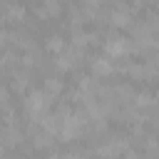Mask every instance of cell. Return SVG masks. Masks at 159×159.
<instances>
[{"label": "cell", "mask_w": 159, "mask_h": 159, "mask_svg": "<svg viewBox=\"0 0 159 159\" xmlns=\"http://www.w3.org/2000/svg\"><path fill=\"white\" fill-rule=\"evenodd\" d=\"M47 107H50V97L45 94V89H32L25 97V112L32 119H42L47 114Z\"/></svg>", "instance_id": "6da1fadb"}, {"label": "cell", "mask_w": 159, "mask_h": 159, "mask_svg": "<svg viewBox=\"0 0 159 159\" xmlns=\"http://www.w3.org/2000/svg\"><path fill=\"white\" fill-rule=\"evenodd\" d=\"M84 122H87V114H84V112H70V114L65 117V122H62L60 137L67 139V142H70V139H77V137L82 134Z\"/></svg>", "instance_id": "7a4b0ae2"}, {"label": "cell", "mask_w": 159, "mask_h": 159, "mask_svg": "<svg viewBox=\"0 0 159 159\" xmlns=\"http://www.w3.org/2000/svg\"><path fill=\"white\" fill-rule=\"evenodd\" d=\"M129 47H132V42H129V37H124V35H109L107 40H104V55L107 57H122V55H127L129 52Z\"/></svg>", "instance_id": "3957f363"}, {"label": "cell", "mask_w": 159, "mask_h": 159, "mask_svg": "<svg viewBox=\"0 0 159 159\" xmlns=\"http://www.w3.org/2000/svg\"><path fill=\"white\" fill-rule=\"evenodd\" d=\"M80 60H82V50L75 47V45H70L60 55H55V67L57 70H72V67H77Z\"/></svg>", "instance_id": "277c9868"}, {"label": "cell", "mask_w": 159, "mask_h": 159, "mask_svg": "<svg viewBox=\"0 0 159 159\" xmlns=\"http://www.w3.org/2000/svg\"><path fill=\"white\" fill-rule=\"evenodd\" d=\"M127 152V139L124 137H112L107 144L97 147V154L104 157V159H119V154Z\"/></svg>", "instance_id": "5b68a950"}, {"label": "cell", "mask_w": 159, "mask_h": 159, "mask_svg": "<svg viewBox=\"0 0 159 159\" xmlns=\"http://www.w3.org/2000/svg\"><path fill=\"white\" fill-rule=\"evenodd\" d=\"M132 7L127 5V2H114L112 5V12H109V22L112 25H119V27H124V25H132Z\"/></svg>", "instance_id": "8992f818"}, {"label": "cell", "mask_w": 159, "mask_h": 159, "mask_svg": "<svg viewBox=\"0 0 159 159\" xmlns=\"http://www.w3.org/2000/svg\"><path fill=\"white\" fill-rule=\"evenodd\" d=\"M89 67H92V77H109V75H114V62H112L107 55L92 57Z\"/></svg>", "instance_id": "52a82bcc"}, {"label": "cell", "mask_w": 159, "mask_h": 159, "mask_svg": "<svg viewBox=\"0 0 159 159\" xmlns=\"http://www.w3.org/2000/svg\"><path fill=\"white\" fill-rule=\"evenodd\" d=\"M20 139H22V132H20L15 124H5V127L0 129V144H2V147H17Z\"/></svg>", "instance_id": "ba28073f"}, {"label": "cell", "mask_w": 159, "mask_h": 159, "mask_svg": "<svg viewBox=\"0 0 159 159\" xmlns=\"http://www.w3.org/2000/svg\"><path fill=\"white\" fill-rule=\"evenodd\" d=\"M32 10L37 12V17H40V20H47V17L60 15V12H62V5H60L57 0H45L42 5H35Z\"/></svg>", "instance_id": "9c48e42d"}, {"label": "cell", "mask_w": 159, "mask_h": 159, "mask_svg": "<svg viewBox=\"0 0 159 159\" xmlns=\"http://www.w3.org/2000/svg\"><path fill=\"white\" fill-rule=\"evenodd\" d=\"M52 144V134L45 129H32V147L35 149H47Z\"/></svg>", "instance_id": "30bf717a"}, {"label": "cell", "mask_w": 159, "mask_h": 159, "mask_svg": "<svg viewBox=\"0 0 159 159\" xmlns=\"http://www.w3.org/2000/svg\"><path fill=\"white\" fill-rule=\"evenodd\" d=\"M92 40H94L92 32H84L82 27H72V45H75V47L82 50V47H84L87 42H92Z\"/></svg>", "instance_id": "8fae6325"}, {"label": "cell", "mask_w": 159, "mask_h": 159, "mask_svg": "<svg viewBox=\"0 0 159 159\" xmlns=\"http://www.w3.org/2000/svg\"><path fill=\"white\" fill-rule=\"evenodd\" d=\"M45 47L50 50V52H55V55H60L67 45H65V40H62V35H57V32H52V35H47V40H45Z\"/></svg>", "instance_id": "7c38bea8"}, {"label": "cell", "mask_w": 159, "mask_h": 159, "mask_svg": "<svg viewBox=\"0 0 159 159\" xmlns=\"http://www.w3.org/2000/svg\"><path fill=\"white\" fill-rule=\"evenodd\" d=\"M127 72H129L132 80H149L147 65H142V62H129V65H127Z\"/></svg>", "instance_id": "4fadbf2b"}, {"label": "cell", "mask_w": 159, "mask_h": 159, "mask_svg": "<svg viewBox=\"0 0 159 159\" xmlns=\"http://www.w3.org/2000/svg\"><path fill=\"white\" fill-rule=\"evenodd\" d=\"M62 92V80L57 77H45V94L47 97H57Z\"/></svg>", "instance_id": "5bb4252c"}, {"label": "cell", "mask_w": 159, "mask_h": 159, "mask_svg": "<svg viewBox=\"0 0 159 159\" xmlns=\"http://www.w3.org/2000/svg\"><path fill=\"white\" fill-rule=\"evenodd\" d=\"M82 12L89 15V17H99V15H102V2H97V0H87V2H82Z\"/></svg>", "instance_id": "9a60e30c"}, {"label": "cell", "mask_w": 159, "mask_h": 159, "mask_svg": "<svg viewBox=\"0 0 159 159\" xmlns=\"http://www.w3.org/2000/svg\"><path fill=\"white\" fill-rule=\"evenodd\" d=\"M22 17H25V7L7 2V7H5V20H15V22H17V20H22Z\"/></svg>", "instance_id": "2e32d148"}, {"label": "cell", "mask_w": 159, "mask_h": 159, "mask_svg": "<svg viewBox=\"0 0 159 159\" xmlns=\"http://www.w3.org/2000/svg\"><path fill=\"white\" fill-rule=\"evenodd\" d=\"M25 84H27V72L25 70H15V75H12V89H25Z\"/></svg>", "instance_id": "e0dca14e"}, {"label": "cell", "mask_w": 159, "mask_h": 159, "mask_svg": "<svg viewBox=\"0 0 159 159\" xmlns=\"http://www.w3.org/2000/svg\"><path fill=\"white\" fill-rule=\"evenodd\" d=\"M7 40H10V32H7V30H2V27H0V50H2V47H5V42H7Z\"/></svg>", "instance_id": "ac0fdd59"}, {"label": "cell", "mask_w": 159, "mask_h": 159, "mask_svg": "<svg viewBox=\"0 0 159 159\" xmlns=\"http://www.w3.org/2000/svg\"><path fill=\"white\" fill-rule=\"evenodd\" d=\"M0 104H7V89L0 87Z\"/></svg>", "instance_id": "d6986e66"}, {"label": "cell", "mask_w": 159, "mask_h": 159, "mask_svg": "<svg viewBox=\"0 0 159 159\" xmlns=\"http://www.w3.org/2000/svg\"><path fill=\"white\" fill-rule=\"evenodd\" d=\"M47 159H65V154H50Z\"/></svg>", "instance_id": "ffe728a7"}, {"label": "cell", "mask_w": 159, "mask_h": 159, "mask_svg": "<svg viewBox=\"0 0 159 159\" xmlns=\"http://www.w3.org/2000/svg\"><path fill=\"white\" fill-rule=\"evenodd\" d=\"M157 12H159V2H157Z\"/></svg>", "instance_id": "44dd1931"}, {"label": "cell", "mask_w": 159, "mask_h": 159, "mask_svg": "<svg viewBox=\"0 0 159 159\" xmlns=\"http://www.w3.org/2000/svg\"><path fill=\"white\" fill-rule=\"evenodd\" d=\"M0 159H10V157H0Z\"/></svg>", "instance_id": "7402d4cb"}, {"label": "cell", "mask_w": 159, "mask_h": 159, "mask_svg": "<svg viewBox=\"0 0 159 159\" xmlns=\"http://www.w3.org/2000/svg\"><path fill=\"white\" fill-rule=\"evenodd\" d=\"M157 124H159V119H157Z\"/></svg>", "instance_id": "603a6c76"}]
</instances>
